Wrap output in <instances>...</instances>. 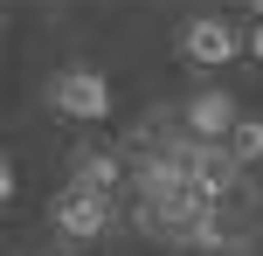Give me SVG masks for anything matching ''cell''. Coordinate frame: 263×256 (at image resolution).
Returning a JSON list of instances; mask_svg holds the SVG:
<instances>
[{
  "mask_svg": "<svg viewBox=\"0 0 263 256\" xmlns=\"http://www.w3.org/2000/svg\"><path fill=\"white\" fill-rule=\"evenodd\" d=\"M236 118H242V104L229 90H194L180 104V125H187V139H194V146H222L229 132H236Z\"/></svg>",
  "mask_w": 263,
  "mask_h": 256,
  "instance_id": "3957f363",
  "label": "cell"
},
{
  "mask_svg": "<svg viewBox=\"0 0 263 256\" xmlns=\"http://www.w3.org/2000/svg\"><path fill=\"white\" fill-rule=\"evenodd\" d=\"M49 104L63 111L69 125H104L111 118V83H104V69H63V76L49 83Z\"/></svg>",
  "mask_w": 263,
  "mask_h": 256,
  "instance_id": "6da1fadb",
  "label": "cell"
},
{
  "mask_svg": "<svg viewBox=\"0 0 263 256\" xmlns=\"http://www.w3.org/2000/svg\"><path fill=\"white\" fill-rule=\"evenodd\" d=\"M69 166H77V173H69V187H83V194H104V201H111V194H118L125 180H132L118 152H77Z\"/></svg>",
  "mask_w": 263,
  "mask_h": 256,
  "instance_id": "5b68a950",
  "label": "cell"
},
{
  "mask_svg": "<svg viewBox=\"0 0 263 256\" xmlns=\"http://www.w3.org/2000/svg\"><path fill=\"white\" fill-rule=\"evenodd\" d=\"M14 201V166H7V152H0V208Z\"/></svg>",
  "mask_w": 263,
  "mask_h": 256,
  "instance_id": "52a82bcc",
  "label": "cell"
},
{
  "mask_svg": "<svg viewBox=\"0 0 263 256\" xmlns=\"http://www.w3.org/2000/svg\"><path fill=\"white\" fill-rule=\"evenodd\" d=\"M250 55L263 63V14H256V28H250Z\"/></svg>",
  "mask_w": 263,
  "mask_h": 256,
  "instance_id": "ba28073f",
  "label": "cell"
},
{
  "mask_svg": "<svg viewBox=\"0 0 263 256\" xmlns=\"http://www.w3.org/2000/svg\"><path fill=\"white\" fill-rule=\"evenodd\" d=\"M236 28L222 21V14H194V21L180 28V55L187 63H201V69H222V63H236Z\"/></svg>",
  "mask_w": 263,
  "mask_h": 256,
  "instance_id": "277c9868",
  "label": "cell"
},
{
  "mask_svg": "<svg viewBox=\"0 0 263 256\" xmlns=\"http://www.w3.org/2000/svg\"><path fill=\"white\" fill-rule=\"evenodd\" d=\"M111 201L104 194H83V187H63L55 194V235L63 243H97V235H111Z\"/></svg>",
  "mask_w": 263,
  "mask_h": 256,
  "instance_id": "7a4b0ae2",
  "label": "cell"
},
{
  "mask_svg": "<svg viewBox=\"0 0 263 256\" xmlns=\"http://www.w3.org/2000/svg\"><path fill=\"white\" fill-rule=\"evenodd\" d=\"M0 28H7V14H0Z\"/></svg>",
  "mask_w": 263,
  "mask_h": 256,
  "instance_id": "9c48e42d",
  "label": "cell"
},
{
  "mask_svg": "<svg viewBox=\"0 0 263 256\" xmlns=\"http://www.w3.org/2000/svg\"><path fill=\"white\" fill-rule=\"evenodd\" d=\"M222 152L242 166V173H250V166L263 160V118H256V111H242V118H236V132L222 139Z\"/></svg>",
  "mask_w": 263,
  "mask_h": 256,
  "instance_id": "8992f818",
  "label": "cell"
}]
</instances>
